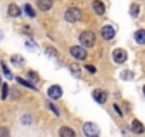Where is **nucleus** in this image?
I'll return each instance as SVG.
<instances>
[{
    "label": "nucleus",
    "instance_id": "nucleus-7",
    "mask_svg": "<svg viewBox=\"0 0 145 137\" xmlns=\"http://www.w3.org/2000/svg\"><path fill=\"white\" fill-rule=\"evenodd\" d=\"M48 97L50 99H53V100H57V99H60L61 97V94H63V90H61V87L60 86H51L50 89H48Z\"/></svg>",
    "mask_w": 145,
    "mask_h": 137
},
{
    "label": "nucleus",
    "instance_id": "nucleus-28",
    "mask_svg": "<svg viewBox=\"0 0 145 137\" xmlns=\"http://www.w3.org/2000/svg\"><path fill=\"white\" fill-rule=\"evenodd\" d=\"M144 94H145V86H144Z\"/></svg>",
    "mask_w": 145,
    "mask_h": 137
},
{
    "label": "nucleus",
    "instance_id": "nucleus-9",
    "mask_svg": "<svg viewBox=\"0 0 145 137\" xmlns=\"http://www.w3.org/2000/svg\"><path fill=\"white\" fill-rule=\"evenodd\" d=\"M37 6H39L40 10L47 12V10H50L51 6H53V0H37Z\"/></svg>",
    "mask_w": 145,
    "mask_h": 137
},
{
    "label": "nucleus",
    "instance_id": "nucleus-12",
    "mask_svg": "<svg viewBox=\"0 0 145 137\" xmlns=\"http://www.w3.org/2000/svg\"><path fill=\"white\" fill-rule=\"evenodd\" d=\"M7 12H9V14L12 17H19L22 14V10H20V7L17 5H10L9 9H7Z\"/></svg>",
    "mask_w": 145,
    "mask_h": 137
},
{
    "label": "nucleus",
    "instance_id": "nucleus-26",
    "mask_svg": "<svg viewBox=\"0 0 145 137\" xmlns=\"http://www.w3.org/2000/svg\"><path fill=\"white\" fill-rule=\"evenodd\" d=\"M114 109H115V110H117V113H118V114H120V116H122V111H121V110H120V109H118V106H114Z\"/></svg>",
    "mask_w": 145,
    "mask_h": 137
},
{
    "label": "nucleus",
    "instance_id": "nucleus-16",
    "mask_svg": "<svg viewBox=\"0 0 145 137\" xmlns=\"http://www.w3.org/2000/svg\"><path fill=\"white\" fill-rule=\"evenodd\" d=\"M16 80H17V82H19L20 84H23V86H26V87H30V89H34V90H36V87H34V86H33L31 83H29V82L23 80L22 77H16Z\"/></svg>",
    "mask_w": 145,
    "mask_h": 137
},
{
    "label": "nucleus",
    "instance_id": "nucleus-5",
    "mask_svg": "<svg viewBox=\"0 0 145 137\" xmlns=\"http://www.w3.org/2000/svg\"><path fill=\"white\" fill-rule=\"evenodd\" d=\"M112 59L115 63H124L127 60V51L124 49H115L112 51Z\"/></svg>",
    "mask_w": 145,
    "mask_h": 137
},
{
    "label": "nucleus",
    "instance_id": "nucleus-23",
    "mask_svg": "<svg viewBox=\"0 0 145 137\" xmlns=\"http://www.w3.org/2000/svg\"><path fill=\"white\" fill-rule=\"evenodd\" d=\"M48 107H50V109H51V110H53V111L56 113V116H58V110H57V109H56V107H54V106H53L51 103H48Z\"/></svg>",
    "mask_w": 145,
    "mask_h": 137
},
{
    "label": "nucleus",
    "instance_id": "nucleus-3",
    "mask_svg": "<svg viewBox=\"0 0 145 137\" xmlns=\"http://www.w3.org/2000/svg\"><path fill=\"white\" fill-rule=\"evenodd\" d=\"M70 53L72 54V57H76V59H78V60H86V59H87V51H86V49L81 47V46H72V47L70 49Z\"/></svg>",
    "mask_w": 145,
    "mask_h": 137
},
{
    "label": "nucleus",
    "instance_id": "nucleus-13",
    "mask_svg": "<svg viewBox=\"0 0 145 137\" xmlns=\"http://www.w3.org/2000/svg\"><path fill=\"white\" fill-rule=\"evenodd\" d=\"M132 131L134 133H137V134H142L144 131H145V128H144V126L141 124V121H138V120H134L132 121Z\"/></svg>",
    "mask_w": 145,
    "mask_h": 137
},
{
    "label": "nucleus",
    "instance_id": "nucleus-8",
    "mask_svg": "<svg viewBox=\"0 0 145 137\" xmlns=\"http://www.w3.org/2000/svg\"><path fill=\"white\" fill-rule=\"evenodd\" d=\"M101 36H103L105 40H111V39H114V36H115V30H114L111 26H104V27L101 29Z\"/></svg>",
    "mask_w": 145,
    "mask_h": 137
},
{
    "label": "nucleus",
    "instance_id": "nucleus-27",
    "mask_svg": "<svg viewBox=\"0 0 145 137\" xmlns=\"http://www.w3.org/2000/svg\"><path fill=\"white\" fill-rule=\"evenodd\" d=\"M2 37H3V36H2V32H0V39H2Z\"/></svg>",
    "mask_w": 145,
    "mask_h": 137
},
{
    "label": "nucleus",
    "instance_id": "nucleus-6",
    "mask_svg": "<svg viewBox=\"0 0 145 137\" xmlns=\"http://www.w3.org/2000/svg\"><path fill=\"white\" fill-rule=\"evenodd\" d=\"M93 97H94V100L97 101V103H100V104H104L105 101H107V93L104 92V90H101V89H97V90H94V93H93Z\"/></svg>",
    "mask_w": 145,
    "mask_h": 137
},
{
    "label": "nucleus",
    "instance_id": "nucleus-10",
    "mask_svg": "<svg viewBox=\"0 0 145 137\" xmlns=\"http://www.w3.org/2000/svg\"><path fill=\"white\" fill-rule=\"evenodd\" d=\"M134 37H135V41L138 44H145V30H142V29L137 30L135 34H134Z\"/></svg>",
    "mask_w": 145,
    "mask_h": 137
},
{
    "label": "nucleus",
    "instance_id": "nucleus-2",
    "mask_svg": "<svg viewBox=\"0 0 145 137\" xmlns=\"http://www.w3.org/2000/svg\"><path fill=\"white\" fill-rule=\"evenodd\" d=\"M64 17H65V20L70 22V23H76V22H78V20L81 19V10H80V9H76V7H71V9H68V10L65 12Z\"/></svg>",
    "mask_w": 145,
    "mask_h": 137
},
{
    "label": "nucleus",
    "instance_id": "nucleus-25",
    "mask_svg": "<svg viewBox=\"0 0 145 137\" xmlns=\"http://www.w3.org/2000/svg\"><path fill=\"white\" fill-rule=\"evenodd\" d=\"M3 134H5V136H7V134H9V131H7V130H5V128H2V130H0V136H3Z\"/></svg>",
    "mask_w": 145,
    "mask_h": 137
},
{
    "label": "nucleus",
    "instance_id": "nucleus-29",
    "mask_svg": "<svg viewBox=\"0 0 145 137\" xmlns=\"http://www.w3.org/2000/svg\"><path fill=\"white\" fill-rule=\"evenodd\" d=\"M0 83H2V77H0Z\"/></svg>",
    "mask_w": 145,
    "mask_h": 137
},
{
    "label": "nucleus",
    "instance_id": "nucleus-15",
    "mask_svg": "<svg viewBox=\"0 0 145 137\" xmlns=\"http://www.w3.org/2000/svg\"><path fill=\"white\" fill-rule=\"evenodd\" d=\"M70 70H71V73H72V76L74 77H78L80 74H81V70H80V67L76 64V63H72V64H70Z\"/></svg>",
    "mask_w": 145,
    "mask_h": 137
},
{
    "label": "nucleus",
    "instance_id": "nucleus-21",
    "mask_svg": "<svg viewBox=\"0 0 145 137\" xmlns=\"http://www.w3.org/2000/svg\"><path fill=\"white\" fill-rule=\"evenodd\" d=\"M7 92H9V87H7V84H3V93H2V99H3V100L7 97Z\"/></svg>",
    "mask_w": 145,
    "mask_h": 137
},
{
    "label": "nucleus",
    "instance_id": "nucleus-4",
    "mask_svg": "<svg viewBox=\"0 0 145 137\" xmlns=\"http://www.w3.org/2000/svg\"><path fill=\"white\" fill-rule=\"evenodd\" d=\"M83 130H84V134L88 136V137L98 136V133H100V128H98V126L95 123H86L84 127H83Z\"/></svg>",
    "mask_w": 145,
    "mask_h": 137
},
{
    "label": "nucleus",
    "instance_id": "nucleus-24",
    "mask_svg": "<svg viewBox=\"0 0 145 137\" xmlns=\"http://www.w3.org/2000/svg\"><path fill=\"white\" fill-rule=\"evenodd\" d=\"M26 44H27V47H29L30 50H34V43H31V41H27Z\"/></svg>",
    "mask_w": 145,
    "mask_h": 137
},
{
    "label": "nucleus",
    "instance_id": "nucleus-1",
    "mask_svg": "<svg viewBox=\"0 0 145 137\" xmlns=\"http://www.w3.org/2000/svg\"><path fill=\"white\" fill-rule=\"evenodd\" d=\"M80 41L84 47H93L95 44V34L91 30H86L80 34Z\"/></svg>",
    "mask_w": 145,
    "mask_h": 137
},
{
    "label": "nucleus",
    "instance_id": "nucleus-14",
    "mask_svg": "<svg viewBox=\"0 0 145 137\" xmlns=\"http://www.w3.org/2000/svg\"><path fill=\"white\" fill-rule=\"evenodd\" d=\"M58 134H60L61 137H74V136H76V133L72 131L71 128H68V127H61Z\"/></svg>",
    "mask_w": 145,
    "mask_h": 137
},
{
    "label": "nucleus",
    "instance_id": "nucleus-17",
    "mask_svg": "<svg viewBox=\"0 0 145 137\" xmlns=\"http://www.w3.org/2000/svg\"><path fill=\"white\" fill-rule=\"evenodd\" d=\"M2 68H3V73L6 74V77H7V79H12V77H13V76H12V73H10V70L7 68V66L5 64V61H2Z\"/></svg>",
    "mask_w": 145,
    "mask_h": 137
},
{
    "label": "nucleus",
    "instance_id": "nucleus-22",
    "mask_svg": "<svg viewBox=\"0 0 145 137\" xmlns=\"http://www.w3.org/2000/svg\"><path fill=\"white\" fill-rule=\"evenodd\" d=\"M86 68H87V70H88L90 73H95V72H97V70H95V67H94V66H90V64H88V66H86Z\"/></svg>",
    "mask_w": 145,
    "mask_h": 137
},
{
    "label": "nucleus",
    "instance_id": "nucleus-18",
    "mask_svg": "<svg viewBox=\"0 0 145 137\" xmlns=\"http://www.w3.org/2000/svg\"><path fill=\"white\" fill-rule=\"evenodd\" d=\"M24 10H26V13H27L30 17H34V16H36V13H34V10H33V7H31L30 5H26V6H24Z\"/></svg>",
    "mask_w": 145,
    "mask_h": 137
},
{
    "label": "nucleus",
    "instance_id": "nucleus-20",
    "mask_svg": "<svg viewBox=\"0 0 145 137\" xmlns=\"http://www.w3.org/2000/svg\"><path fill=\"white\" fill-rule=\"evenodd\" d=\"M138 10H139V6L138 5H132L131 6V16H138Z\"/></svg>",
    "mask_w": 145,
    "mask_h": 137
},
{
    "label": "nucleus",
    "instance_id": "nucleus-11",
    "mask_svg": "<svg viewBox=\"0 0 145 137\" xmlns=\"http://www.w3.org/2000/svg\"><path fill=\"white\" fill-rule=\"evenodd\" d=\"M93 9L97 14H104L105 12V6L100 2V0H94V3H93Z\"/></svg>",
    "mask_w": 145,
    "mask_h": 137
},
{
    "label": "nucleus",
    "instance_id": "nucleus-19",
    "mask_svg": "<svg viewBox=\"0 0 145 137\" xmlns=\"http://www.w3.org/2000/svg\"><path fill=\"white\" fill-rule=\"evenodd\" d=\"M12 63H13V64H22V63H23L22 56H13V57H12Z\"/></svg>",
    "mask_w": 145,
    "mask_h": 137
}]
</instances>
